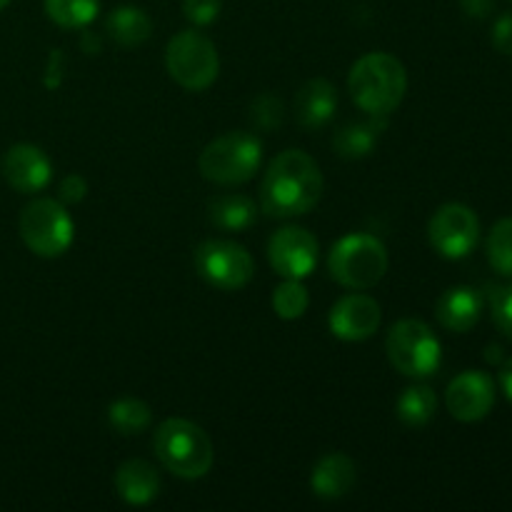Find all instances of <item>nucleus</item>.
I'll return each mask as SVG.
<instances>
[{"label": "nucleus", "mask_w": 512, "mask_h": 512, "mask_svg": "<svg viewBox=\"0 0 512 512\" xmlns=\"http://www.w3.org/2000/svg\"><path fill=\"white\" fill-rule=\"evenodd\" d=\"M323 195V173L303 150H285L270 163L260 185V203L273 218H295L318 205Z\"/></svg>", "instance_id": "1"}, {"label": "nucleus", "mask_w": 512, "mask_h": 512, "mask_svg": "<svg viewBox=\"0 0 512 512\" xmlns=\"http://www.w3.org/2000/svg\"><path fill=\"white\" fill-rule=\"evenodd\" d=\"M348 88L363 113L385 118L403 103L405 90H408V73L395 55L368 53L350 70Z\"/></svg>", "instance_id": "2"}, {"label": "nucleus", "mask_w": 512, "mask_h": 512, "mask_svg": "<svg viewBox=\"0 0 512 512\" xmlns=\"http://www.w3.org/2000/svg\"><path fill=\"white\" fill-rule=\"evenodd\" d=\"M153 448L165 470L183 480H198L213 468V443L190 420L170 418L158 425L153 438Z\"/></svg>", "instance_id": "3"}, {"label": "nucleus", "mask_w": 512, "mask_h": 512, "mask_svg": "<svg viewBox=\"0 0 512 512\" xmlns=\"http://www.w3.org/2000/svg\"><path fill=\"white\" fill-rule=\"evenodd\" d=\"M335 283L350 290H368L388 273V250L383 240L368 233H353L333 245L328 258Z\"/></svg>", "instance_id": "4"}, {"label": "nucleus", "mask_w": 512, "mask_h": 512, "mask_svg": "<svg viewBox=\"0 0 512 512\" xmlns=\"http://www.w3.org/2000/svg\"><path fill=\"white\" fill-rule=\"evenodd\" d=\"M260 158H263L260 140L245 130H238V133L220 135L205 145L198 165L203 178L210 183L240 185L258 173Z\"/></svg>", "instance_id": "5"}, {"label": "nucleus", "mask_w": 512, "mask_h": 512, "mask_svg": "<svg viewBox=\"0 0 512 512\" xmlns=\"http://www.w3.org/2000/svg\"><path fill=\"white\" fill-rule=\"evenodd\" d=\"M390 365L408 378H428L440 368V340L423 320H400L385 340Z\"/></svg>", "instance_id": "6"}, {"label": "nucleus", "mask_w": 512, "mask_h": 512, "mask_svg": "<svg viewBox=\"0 0 512 512\" xmlns=\"http://www.w3.org/2000/svg\"><path fill=\"white\" fill-rule=\"evenodd\" d=\"M165 65L168 73L180 88L185 90H205L215 83L220 70L218 50L213 40L205 38L195 30H183L175 38H170L165 48Z\"/></svg>", "instance_id": "7"}, {"label": "nucleus", "mask_w": 512, "mask_h": 512, "mask_svg": "<svg viewBox=\"0 0 512 512\" xmlns=\"http://www.w3.org/2000/svg\"><path fill=\"white\" fill-rule=\"evenodd\" d=\"M20 238L30 253L40 258H58L73 243V220L68 210L50 198L25 205L18 220Z\"/></svg>", "instance_id": "8"}, {"label": "nucleus", "mask_w": 512, "mask_h": 512, "mask_svg": "<svg viewBox=\"0 0 512 512\" xmlns=\"http://www.w3.org/2000/svg\"><path fill=\"white\" fill-rule=\"evenodd\" d=\"M195 268L213 288L240 290L253 280L255 263L233 240H205L195 250Z\"/></svg>", "instance_id": "9"}, {"label": "nucleus", "mask_w": 512, "mask_h": 512, "mask_svg": "<svg viewBox=\"0 0 512 512\" xmlns=\"http://www.w3.org/2000/svg\"><path fill=\"white\" fill-rule=\"evenodd\" d=\"M430 245L443 258L460 260L475 250L480 240V220L468 205L448 203L438 208L428 225Z\"/></svg>", "instance_id": "10"}, {"label": "nucleus", "mask_w": 512, "mask_h": 512, "mask_svg": "<svg viewBox=\"0 0 512 512\" xmlns=\"http://www.w3.org/2000/svg\"><path fill=\"white\" fill-rule=\"evenodd\" d=\"M268 258L278 275L303 280L318 263V240L305 228H283L270 238Z\"/></svg>", "instance_id": "11"}, {"label": "nucleus", "mask_w": 512, "mask_h": 512, "mask_svg": "<svg viewBox=\"0 0 512 512\" xmlns=\"http://www.w3.org/2000/svg\"><path fill=\"white\" fill-rule=\"evenodd\" d=\"M445 405H448L450 415L460 423H478L495 405L493 378L488 373H480V370H465L458 378L450 380Z\"/></svg>", "instance_id": "12"}, {"label": "nucleus", "mask_w": 512, "mask_h": 512, "mask_svg": "<svg viewBox=\"0 0 512 512\" xmlns=\"http://www.w3.org/2000/svg\"><path fill=\"white\" fill-rule=\"evenodd\" d=\"M330 333L345 343H360L375 335L380 328L378 300L363 293H350L340 298L330 310Z\"/></svg>", "instance_id": "13"}, {"label": "nucleus", "mask_w": 512, "mask_h": 512, "mask_svg": "<svg viewBox=\"0 0 512 512\" xmlns=\"http://www.w3.org/2000/svg\"><path fill=\"white\" fill-rule=\"evenodd\" d=\"M3 175L18 193H38L50 180V160L35 145H13L3 158Z\"/></svg>", "instance_id": "14"}, {"label": "nucleus", "mask_w": 512, "mask_h": 512, "mask_svg": "<svg viewBox=\"0 0 512 512\" xmlns=\"http://www.w3.org/2000/svg\"><path fill=\"white\" fill-rule=\"evenodd\" d=\"M358 468L345 453H330L318 460L310 475V488L323 500H340L353 490Z\"/></svg>", "instance_id": "15"}, {"label": "nucleus", "mask_w": 512, "mask_h": 512, "mask_svg": "<svg viewBox=\"0 0 512 512\" xmlns=\"http://www.w3.org/2000/svg\"><path fill=\"white\" fill-rule=\"evenodd\" d=\"M480 313H483V298L478 295V290L465 288V285L445 290L435 305L440 325L453 333H468L470 328H475Z\"/></svg>", "instance_id": "16"}, {"label": "nucleus", "mask_w": 512, "mask_h": 512, "mask_svg": "<svg viewBox=\"0 0 512 512\" xmlns=\"http://www.w3.org/2000/svg\"><path fill=\"white\" fill-rule=\"evenodd\" d=\"M338 108V93L323 78H313L295 95V118L305 128H323Z\"/></svg>", "instance_id": "17"}, {"label": "nucleus", "mask_w": 512, "mask_h": 512, "mask_svg": "<svg viewBox=\"0 0 512 512\" xmlns=\"http://www.w3.org/2000/svg\"><path fill=\"white\" fill-rule=\"evenodd\" d=\"M115 490L128 505H148L158 498L160 478L145 460H128L115 473Z\"/></svg>", "instance_id": "18"}, {"label": "nucleus", "mask_w": 512, "mask_h": 512, "mask_svg": "<svg viewBox=\"0 0 512 512\" xmlns=\"http://www.w3.org/2000/svg\"><path fill=\"white\" fill-rule=\"evenodd\" d=\"M108 28L110 38L115 40L123 48H133V45L145 43L150 38V30H153V23H150L148 13L140 8H133V5H123V8L113 10L108 15Z\"/></svg>", "instance_id": "19"}, {"label": "nucleus", "mask_w": 512, "mask_h": 512, "mask_svg": "<svg viewBox=\"0 0 512 512\" xmlns=\"http://www.w3.org/2000/svg\"><path fill=\"white\" fill-rule=\"evenodd\" d=\"M385 128L383 118H375L370 123H348L335 133L333 145L338 150V155L348 160L365 158V155L373 153V148L378 145L380 130Z\"/></svg>", "instance_id": "20"}, {"label": "nucleus", "mask_w": 512, "mask_h": 512, "mask_svg": "<svg viewBox=\"0 0 512 512\" xmlns=\"http://www.w3.org/2000/svg\"><path fill=\"white\" fill-rule=\"evenodd\" d=\"M210 220L223 230H245L258 218V208L248 195H220L208 208Z\"/></svg>", "instance_id": "21"}, {"label": "nucleus", "mask_w": 512, "mask_h": 512, "mask_svg": "<svg viewBox=\"0 0 512 512\" xmlns=\"http://www.w3.org/2000/svg\"><path fill=\"white\" fill-rule=\"evenodd\" d=\"M438 413V398H435L433 388L428 385H410L403 390L398 400V418L410 428H420V425L430 423L433 415Z\"/></svg>", "instance_id": "22"}, {"label": "nucleus", "mask_w": 512, "mask_h": 512, "mask_svg": "<svg viewBox=\"0 0 512 512\" xmlns=\"http://www.w3.org/2000/svg\"><path fill=\"white\" fill-rule=\"evenodd\" d=\"M153 420L148 405L138 398H120L108 408V423L120 435H138Z\"/></svg>", "instance_id": "23"}, {"label": "nucleus", "mask_w": 512, "mask_h": 512, "mask_svg": "<svg viewBox=\"0 0 512 512\" xmlns=\"http://www.w3.org/2000/svg\"><path fill=\"white\" fill-rule=\"evenodd\" d=\"M98 0H45V13L60 28H83L98 15Z\"/></svg>", "instance_id": "24"}, {"label": "nucleus", "mask_w": 512, "mask_h": 512, "mask_svg": "<svg viewBox=\"0 0 512 512\" xmlns=\"http://www.w3.org/2000/svg\"><path fill=\"white\" fill-rule=\"evenodd\" d=\"M308 303V290H305V285L300 280L285 278V283L278 285L273 293V310L283 320L303 318V313L308 310Z\"/></svg>", "instance_id": "25"}, {"label": "nucleus", "mask_w": 512, "mask_h": 512, "mask_svg": "<svg viewBox=\"0 0 512 512\" xmlns=\"http://www.w3.org/2000/svg\"><path fill=\"white\" fill-rule=\"evenodd\" d=\"M488 260L498 273L512 275V218H503L490 230Z\"/></svg>", "instance_id": "26"}, {"label": "nucleus", "mask_w": 512, "mask_h": 512, "mask_svg": "<svg viewBox=\"0 0 512 512\" xmlns=\"http://www.w3.org/2000/svg\"><path fill=\"white\" fill-rule=\"evenodd\" d=\"M253 120L260 128H275L283 120V105L273 95H260L253 103Z\"/></svg>", "instance_id": "27"}, {"label": "nucleus", "mask_w": 512, "mask_h": 512, "mask_svg": "<svg viewBox=\"0 0 512 512\" xmlns=\"http://www.w3.org/2000/svg\"><path fill=\"white\" fill-rule=\"evenodd\" d=\"M220 0H183V13L190 23L210 25L220 15Z\"/></svg>", "instance_id": "28"}, {"label": "nucleus", "mask_w": 512, "mask_h": 512, "mask_svg": "<svg viewBox=\"0 0 512 512\" xmlns=\"http://www.w3.org/2000/svg\"><path fill=\"white\" fill-rule=\"evenodd\" d=\"M493 320L500 328V333L512 338V285L498 288L493 293Z\"/></svg>", "instance_id": "29"}, {"label": "nucleus", "mask_w": 512, "mask_h": 512, "mask_svg": "<svg viewBox=\"0 0 512 512\" xmlns=\"http://www.w3.org/2000/svg\"><path fill=\"white\" fill-rule=\"evenodd\" d=\"M493 45L498 53L512 55V13L500 15L493 25Z\"/></svg>", "instance_id": "30"}, {"label": "nucleus", "mask_w": 512, "mask_h": 512, "mask_svg": "<svg viewBox=\"0 0 512 512\" xmlns=\"http://www.w3.org/2000/svg\"><path fill=\"white\" fill-rule=\"evenodd\" d=\"M88 193V185H85L83 175H68V178L60 183V200L63 203H80Z\"/></svg>", "instance_id": "31"}, {"label": "nucleus", "mask_w": 512, "mask_h": 512, "mask_svg": "<svg viewBox=\"0 0 512 512\" xmlns=\"http://www.w3.org/2000/svg\"><path fill=\"white\" fill-rule=\"evenodd\" d=\"M463 8L468 10L470 15H488L490 8H493V0H463Z\"/></svg>", "instance_id": "32"}, {"label": "nucleus", "mask_w": 512, "mask_h": 512, "mask_svg": "<svg viewBox=\"0 0 512 512\" xmlns=\"http://www.w3.org/2000/svg\"><path fill=\"white\" fill-rule=\"evenodd\" d=\"M500 383H503L505 395H508V400L512 403V358L505 363L503 373H500Z\"/></svg>", "instance_id": "33"}, {"label": "nucleus", "mask_w": 512, "mask_h": 512, "mask_svg": "<svg viewBox=\"0 0 512 512\" xmlns=\"http://www.w3.org/2000/svg\"><path fill=\"white\" fill-rule=\"evenodd\" d=\"M8 3H10V0H0V10H3Z\"/></svg>", "instance_id": "34"}]
</instances>
